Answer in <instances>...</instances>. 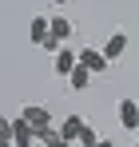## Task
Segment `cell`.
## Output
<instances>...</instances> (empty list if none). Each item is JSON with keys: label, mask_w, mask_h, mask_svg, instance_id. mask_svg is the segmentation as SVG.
<instances>
[{"label": "cell", "mask_w": 139, "mask_h": 147, "mask_svg": "<svg viewBox=\"0 0 139 147\" xmlns=\"http://www.w3.org/2000/svg\"><path fill=\"white\" fill-rule=\"evenodd\" d=\"M84 115H64V123H60V135H64V139H68V143H76V139H80V131H84Z\"/></svg>", "instance_id": "8"}, {"label": "cell", "mask_w": 139, "mask_h": 147, "mask_svg": "<svg viewBox=\"0 0 139 147\" xmlns=\"http://www.w3.org/2000/svg\"><path fill=\"white\" fill-rule=\"evenodd\" d=\"M95 147H115V143H107V139H99V143H95Z\"/></svg>", "instance_id": "15"}, {"label": "cell", "mask_w": 139, "mask_h": 147, "mask_svg": "<svg viewBox=\"0 0 139 147\" xmlns=\"http://www.w3.org/2000/svg\"><path fill=\"white\" fill-rule=\"evenodd\" d=\"M48 36H52V20H48V16H32V24H28V40L40 48Z\"/></svg>", "instance_id": "4"}, {"label": "cell", "mask_w": 139, "mask_h": 147, "mask_svg": "<svg viewBox=\"0 0 139 147\" xmlns=\"http://www.w3.org/2000/svg\"><path fill=\"white\" fill-rule=\"evenodd\" d=\"M115 147H127V143H115Z\"/></svg>", "instance_id": "17"}, {"label": "cell", "mask_w": 139, "mask_h": 147, "mask_svg": "<svg viewBox=\"0 0 139 147\" xmlns=\"http://www.w3.org/2000/svg\"><path fill=\"white\" fill-rule=\"evenodd\" d=\"M56 4H68V0H56Z\"/></svg>", "instance_id": "16"}, {"label": "cell", "mask_w": 139, "mask_h": 147, "mask_svg": "<svg viewBox=\"0 0 139 147\" xmlns=\"http://www.w3.org/2000/svg\"><path fill=\"white\" fill-rule=\"evenodd\" d=\"M12 127H16V119H8V115H0V139H12Z\"/></svg>", "instance_id": "12"}, {"label": "cell", "mask_w": 139, "mask_h": 147, "mask_svg": "<svg viewBox=\"0 0 139 147\" xmlns=\"http://www.w3.org/2000/svg\"><path fill=\"white\" fill-rule=\"evenodd\" d=\"M0 147H16V143H12V139H0Z\"/></svg>", "instance_id": "14"}, {"label": "cell", "mask_w": 139, "mask_h": 147, "mask_svg": "<svg viewBox=\"0 0 139 147\" xmlns=\"http://www.w3.org/2000/svg\"><path fill=\"white\" fill-rule=\"evenodd\" d=\"M119 123L127 131H139V103L135 99H119Z\"/></svg>", "instance_id": "5"}, {"label": "cell", "mask_w": 139, "mask_h": 147, "mask_svg": "<svg viewBox=\"0 0 139 147\" xmlns=\"http://www.w3.org/2000/svg\"><path fill=\"white\" fill-rule=\"evenodd\" d=\"M20 119H28L36 131H48V127H56V123H52V111H48V107H40V103H28V107L20 111Z\"/></svg>", "instance_id": "2"}, {"label": "cell", "mask_w": 139, "mask_h": 147, "mask_svg": "<svg viewBox=\"0 0 139 147\" xmlns=\"http://www.w3.org/2000/svg\"><path fill=\"white\" fill-rule=\"evenodd\" d=\"M123 52H127V36H123V32H111V36H107V44H103V56L115 64Z\"/></svg>", "instance_id": "7"}, {"label": "cell", "mask_w": 139, "mask_h": 147, "mask_svg": "<svg viewBox=\"0 0 139 147\" xmlns=\"http://www.w3.org/2000/svg\"><path fill=\"white\" fill-rule=\"evenodd\" d=\"M135 147H139V143H135Z\"/></svg>", "instance_id": "18"}, {"label": "cell", "mask_w": 139, "mask_h": 147, "mask_svg": "<svg viewBox=\"0 0 139 147\" xmlns=\"http://www.w3.org/2000/svg\"><path fill=\"white\" fill-rule=\"evenodd\" d=\"M12 143H16V147H32V143H40V131H36L28 119H16V127H12Z\"/></svg>", "instance_id": "3"}, {"label": "cell", "mask_w": 139, "mask_h": 147, "mask_svg": "<svg viewBox=\"0 0 139 147\" xmlns=\"http://www.w3.org/2000/svg\"><path fill=\"white\" fill-rule=\"evenodd\" d=\"M76 143H80V147H95V143H99V135H95L92 123H84V131H80V139H76Z\"/></svg>", "instance_id": "11"}, {"label": "cell", "mask_w": 139, "mask_h": 147, "mask_svg": "<svg viewBox=\"0 0 139 147\" xmlns=\"http://www.w3.org/2000/svg\"><path fill=\"white\" fill-rule=\"evenodd\" d=\"M80 64H84V68H92L95 76H103L107 68H111V60L103 56V48H80Z\"/></svg>", "instance_id": "1"}, {"label": "cell", "mask_w": 139, "mask_h": 147, "mask_svg": "<svg viewBox=\"0 0 139 147\" xmlns=\"http://www.w3.org/2000/svg\"><path fill=\"white\" fill-rule=\"evenodd\" d=\"M72 28H76V24H72L68 16H52V36H56V40H68Z\"/></svg>", "instance_id": "10"}, {"label": "cell", "mask_w": 139, "mask_h": 147, "mask_svg": "<svg viewBox=\"0 0 139 147\" xmlns=\"http://www.w3.org/2000/svg\"><path fill=\"white\" fill-rule=\"evenodd\" d=\"M40 147H76V143H68L64 135H52V139H44V143H40Z\"/></svg>", "instance_id": "13"}, {"label": "cell", "mask_w": 139, "mask_h": 147, "mask_svg": "<svg viewBox=\"0 0 139 147\" xmlns=\"http://www.w3.org/2000/svg\"><path fill=\"white\" fill-rule=\"evenodd\" d=\"M92 68H84V64H76V68H72V76H68V88L72 92H88V84H92Z\"/></svg>", "instance_id": "6"}, {"label": "cell", "mask_w": 139, "mask_h": 147, "mask_svg": "<svg viewBox=\"0 0 139 147\" xmlns=\"http://www.w3.org/2000/svg\"><path fill=\"white\" fill-rule=\"evenodd\" d=\"M76 64H80V52H72V48H60V52H56V76H72Z\"/></svg>", "instance_id": "9"}]
</instances>
